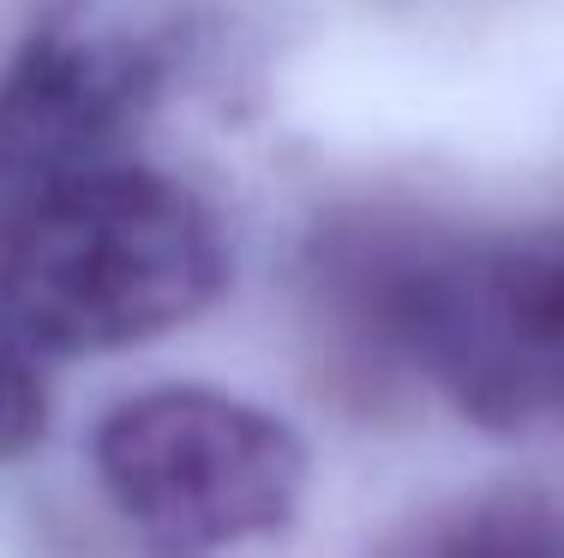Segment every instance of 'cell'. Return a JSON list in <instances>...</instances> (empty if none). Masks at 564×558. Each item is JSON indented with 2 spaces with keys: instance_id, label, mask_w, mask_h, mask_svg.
Segmentation results:
<instances>
[{
  "instance_id": "1",
  "label": "cell",
  "mask_w": 564,
  "mask_h": 558,
  "mask_svg": "<svg viewBox=\"0 0 564 558\" xmlns=\"http://www.w3.org/2000/svg\"><path fill=\"white\" fill-rule=\"evenodd\" d=\"M235 283L205 186L144 156L0 193V318L55 361L132 354L193 330Z\"/></svg>"
},
{
  "instance_id": "2",
  "label": "cell",
  "mask_w": 564,
  "mask_h": 558,
  "mask_svg": "<svg viewBox=\"0 0 564 558\" xmlns=\"http://www.w3.org/2000/svg\"><path fill=\"white\" fill-rule=\"evenodd\" d=\"M90 486L139 558H228L289 535L313 445L271 403L223 384H139L85 438Z\"/></svg>"
},
{
  "instance_id": "3",
  "label": "cell",
  "mask_w": 564,
  "mask_h": 558,
  "mask_svg": "<svg viewBox=\"0 0 564 558\" xmlns=\"http://www.w3.org/2000/svg\"><path fill=\"white\" fill-rule=\"evenodd\" d=\"M456 210L414 193H348L301 229L289 259V318L318 396L355 420L433 403L426 349Z\"/></svg>"
},
{
  "instance_id": "4",
  "label": "cell",
  "mask_w": 564,
  "mask_h": 558,
  "mask_svg": "<svg viewBox=\"0 0 564 558\" xmlns=\"http://www.w3.org/2000/svg\"><path fill=\"white\" fill-rule=\"evenodd\" d=\"M193 61V19L163 0H55L0 61V193L139 156Z\"/></svg>"
},
{
  "instance_id": "5",
  "label": "cell",
  "mask_w": 564,
  "mask_h": 558,
  "mask_svg": "<svg viewBox=\"0 0 564 558\" xmlns=\"http://www.w3.org/2000/svg\"><path fill=\"white\" fill-rule=\"evenodd\" d=\"M426 391L487 433L564 427V210L456 222Z\"/></svg>"
},
{
  "instance_id": "6",
  "label": "cell",
  "mask_w": 564,
  "mask_h": 558,
  "mask_svg": "<svg viewBox=\"0 0 564 558\" xmlns=\"http://www.w3.org/2000/svg\"><path fill=\"white\" fill-rule=\"evenodd\" d=\"M372 558H564V499L534 481H480L409 511Z\"/></svg>"
},
{
  "instance_id": "7",
  "label": "cell",
  "mask_w": 564,
  "mask_h": 558,
  "mask_svg": "<svg viewBox=\"0 0 564 558\" xmlns=\"http://www.w3.org/2000/svg\"><path fill=\"white\" fill-rule=\"evenodd\" d=\"M55 427V391H48V366L19 330L0 318V469H19L43 450Z\"/></svg>"
}]
</instances>
